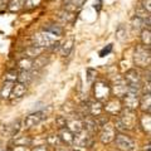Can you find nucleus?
<instances>
[{
    "label": "nucleus",
    "instance_id": "1",
    "mask_svg": "<svg viewBox=\"0 0 151 151\" xmlns=\"http://www.w3.org/2000/svg\"><path fill=\"white\" fill-rule=\"evenodd\" d=\"M137 115L136 111L122 108L119 115H116V122H115V129L120 131H129L134 130L137 125Z\"/></svg>",
    "mask_w": 151,
    "mask_h": 151
},
{
    "label": "nucleus",
    "instance_id": "2",
    "mask_svg": "<svg viewBox=\"0 0 151 151\" xmlns=\"http://www.w3.org/2000/svg\"><path fill=\"white\" fill-rule=\"evenodd\" d=\"M150 48L145 47L142 44L136 45L135 52H134V63L136 67L139 68H149L150 65Z\"/></svg>",
    "mask_w": 151,
    "mask_h": 151
},
{
    "label": "nucleus",
    "instance_id": "3",
    "mask_svg": "<svg viewBox=\"0 0 151 151\" xmlns=\"http://www.w3.org/2000/svg\"><path fill=\"white\" fill-rule=\"evenodd\" d=\"M111 96V84L106 81H96L93 84V97L98 102H106Z\"/></svg>",
    "mask_w": 151,
    "mask_h": 151
},
{
    "label": "nucleus",
    "instance_id": "4",
    "mask_svg": "<svg viewBox=\"0 0 151 151\" xmlns=\"http://www.w3.org/2000/svg\"><path fill=\"white\" fill-rule=\"evenodd\" d=\"M32 42H33V45L47 49V48H49L52 44H54L57 40H55L54 35H52L47 32H40L32 37Z\"/></svg>",
    "mask_w": 151,
    "mask_h": 151
},
{
    "label": "nucleus",
    "instance_id": "5",
    "mask_svg": "<svg viewBox=\"0 0 151 151\" xmlns=\"http://www.w3.org/2000/svg\"><path fill=\"white\" fill-rule=\"evenodd\" d=\"M113 141H115L117 147H119L120 150H122V151H135V149H136L135 140L132 137H130V136L122 134V132L116 134L115 140Z\"/></svg>",
    "mask_w": 151,
    "mask_h": 151
},
{
    "label": "nucleus",
    "instance_id": "6",
    "mask_svg": "<svg viewBox=\"0 0 151 151\" xmlns=\"http://www.w3.org/2000/svg\"><path fill=\"white\" fill-rule=\"evenodd\" d=\"M98 134H100V141L103 145H108L111 144L113 140H115V136H116V129L111 122H107L103 126L100 127L98 130Z\"/></svg>",
    "mask_w": 151,
    "mask_h": 151
},
{
    "label": "nucleus",
    "instance_id": "7",
    "mask_svg": "<svg viewBox=\"0 0 151 151\" xmlns=\"http://www.w3.org/2000/svg\"><path fill=\"white\" fill-rule=\"evenodd\" d=\"M73 145L77 147H92L93 145V135H89L87 131H79L74 134L73 137Z\"/></svg>",
    "mask_w": 151,
    "mask_h": 151
},
{
    "label": "nucleus",
    "instance_id": "8",
    "mask_svg": "<svg viewBox=\"0 0 151 151\" xmlns=\"http://www.w3.org/2000/svg\"><path fill=\"white\" fill-rule=\"evenodd\" d=\"M45 119H47V113L44 111L33 112L24 119V121H23V126H24V129H30V127H33V126L39 125L40 122H43Z\"/></svg>",
    "mask_w": 151,
    "mask_h": 151
},
{
    "label": "nucleus",
    "instance_id": "9",
    "mask_svg": "<svg viewBox=\"0 0 151 151\" xmlns=\"http://www.w3.org/2000/svg\"><path fill=\"white\" fill-rule=\"evenodd\" d=\"M122 110V103L120 98H108L106 102H103V112H106L107 115H119Z\"/></svg>",
    "mask_w": 151,
    "mask_h": 151
},
{
    "label": "nucleus",
    "instance_id": "10",
    "mask_svg": "<svg viewBox=\"0 0 151 151\" xmlns=\"http://www.w3.org/2000/svg\"><path fill=\"white\" fill-rule=\"evenodd\" d=\"M127 92H129V86H127V83L125 82L124 78H120V79H117V81H115L112 83L111 93L113 94V97L120 98L121 100Z\"/></svg>",
    "mask_w": 151,
    "mask_h": 151
},
{
    "label": "nucleus",
    "instance_id": "11",
    "mask_svg": "<svg viewBox=\"0 0 151 151\" xmlns=\"http://www.w3.org/2000/svg\"><path fill=\"white\" fill-rule=\"evenodd\" d=\"M139 98H140V94L127 92L125 96L121 98V103L125 108H127V110L136 111V108L139 107Z\"/></svg>",
    "mask_w": 151,
    "mask_h": 151
},
{
    "label": "nucleus",
    "instance_id": "12",
    "mask_svg": "<svg viewBox=\"0 0 151 151\" xmlns=\"http://www.w3.org/2000/svg\"><path fill=\"white\" fill-rule=\"evenodd\" d=\"M65 127L72 131L73 134L83 130V124H82V119H79L78 116H73V117H67L65 116Z\"/></svg>",
    "mask_w": 151,
    "mask_h": 151
},
{
    "label": "nucleus",
    "instance_id": "13",
    "mask_svg": "<svg viewBox=\"0 0 151 151\" xmlns=\"http://www.w3.org/2000/svg\"><path fill=\"white\" fill-rule=\"evenodd\" d=\"M127 86H141V74L137 69H129L124 76Z\"/></svg>",
    "mask_w": 151,
    "mask_h": 151
},
{
    "label": "nucleus",
    "instance_id": "14",
    "mask_svg": "<svg viewBox=\"0 0 151 151\" xmlns=\"http://www.w3.org/2000/svg\"><path fill=\"white\" fill-rule=\"evenodd\" d=\"M82 124H83V130L87 131L89 135H96L98 130H100V126L97 125L94 117L92 116H87L84 119H82Z\"/></svg>",
    "mask_w": 151,
    "mask_h": 151
},
{
    "label": "nucleus",
    "instance_id": "15",
    "mask_svg": "<svg viewBox=\"0 0 151 151\" xmlns=\"http://www.w3.org/2000/svg\"><path fill=\"white\" fill-rule=\"evenodd\" d=\"M22 129V120L20 119H17L12 121L10 124H8L4 126V130L3 132L5 134L6 136H10V137H14V136H17V134Z\"/></svg>",
    "mask_w": 151,
    "mask_h": 151
},
{
    "label": "nucleus",
    "instance_id": "16",
    "mask_svg": "<svg viewBox=\"0 0 151 151\" xmlns=\"http://www.w3.org/2000/svg\"><path fill=\"white\" fill-rule=\"evenodd\" d=\"M87 110H88V116L96 117L98 115L103 113V105L102 102L98 101H87Z\"/></svg>",
    "mask_w": 151,
    "mask_h": 151
},
{
    "label": "nucleus",
    "instance_id": "17",
    "mask_svg": "<svg viewBox=\"0 0 151 151\" xmlns=\"http://www.w3.org/2000/svg\"><path fill=\"white\" fill-rule=\"evenodd\" d=\"M27 92V86L25 84H22L19 82H14V86L12 88V92H10V96H9V98L10 100H19V98H22L23 96Z\"/></svg>",
    "mask_w": 151,
    "mask_h": 151
},
{
    "label": "nucleus",
    "instance_id": "18",
    "mask_svg": "<svg viewBox=\"0 0 151 151\" xmlns=\"http://www.w3.org/2000/svg\"><path fill=\"white\" fill-rule=\"evenodd\" d=\"M86 1L87 0H65L64 4H63V9L67 10V12L76 13L84 5Z\"/></svg>",
    "mask_w": 151,
    "mask_h": 151
},
{
    "label": "nucleus",
    "instance_id": "19",
    "mask_svg": "<svg viewBox=\"0 0 151 151\" xmlns=\"http://www.w3.org/2000/svg\"><path fill=\"white\" fill-rule=\"evenodd\" d=\"M58 137L60 140V142L64 145H73V137L74 134L72 131H69L67 127H63V129H59L58 132Z\"/></svg>",
    "mask_w": 151,
    "mask_h": 151
},
{
    "label": "nucleus",
    "instance_id": "20",
    "mask_svg": "<svg viewBox=\"0 0 151 151\" xmlns=\"http://www.w3.org/2000/svg\"><path fill=\"white\" fill-rule=\"evenodd\" d=\"M139 106L141 108V111L144 113H150L151 110V97L150 93H142V96H140L139 98Z\"/></svg>",
    "mask_w": 151,
    "mask_h": 151
},
{
    "label": "nucleus",
    "instance_id": "21",
    "mask_svg": "<svg viewBox=\"0 0 151 151\" xmlns=\"http://www.w3.org/2000/svg\"><path fill=\"white\" fill-rule=\"evenodd\" d=\"M137 124L140 125V127L142 129V131L145 134H150V130H151V117H150V113H144L141 117L137 119Z\"/></svg>",
    "mask_w": 151,
    "mask_h": 151
},
{
    "label": "nucleus",
    "instance_id": "22",
    "mask_svg": "<svg viewBox=\"0 0 151 151\" xmlns=\"http://www.w3.org/2000/svg\"><path fill=\"white\" fill-rule=\"evenodd\" d=\"M24 9V0H9L6 10L10 13H18Z\"/></svg>",
    "mask_w": 151,
    "mask_h": 151
},
{
    "label": "nucleus",
    "instance_id": "23",
    "mask_svg": "<svg viewBox=\"0 0 151 151\" xmlns=\"http://www.w3.org/2000/svg\"><path fill=\"white\" fill-rule=\"evenodd\" d=\"M12 146H30L32 139L29 136H14L13 140L10 141Z\"/></svg>",
    "mask_w": 151,
    "mask_h": 151
},
{
    "label": "nucleus",
    "instance_id": "24",
    "mask_svg": "<svg viewBox=\"0 0 151 151\" xmlns=\"http://www.w3.org/2000/svg\"><path fill=\"white\" fill-rule=\"evenodd\" d=\"M43 32H47L49 33V34L52 35H62L63 34V27L62 25H58V24H47L43 27Z\"/></svg>",
    "mask_w": 151,
    "mask_h": 151
},
{
    "label": "nucleus",
    "instance_id": "25",
    "mask_svg": "<svg viewBox=\"0 0 151 151\" xmlns=\"http://www.w3.org/2000/svg\"><path fill=\"white\" fill-rule=\"evenodd\" d=\"M73 45H74V39H73V38H68V39L63 43V45L59 47L60 54H62L63 57H68L69 53H70V52H72V49H73Z\"/></svg>",
    "mask_w": 151,
    "mask_h": 151
},
{
    "label": "nucleus",
    "instance_id": "26",
    "mask_svg": "<svg viewBox=\"0 0 151 151\" xmlns=\"http://www.w3.org/2000/svg\"><path fill=\"white\" fill-rule=\"evenodd\" d=\"M33 79V74L30 73V70H20V72H18V78L17 81L22 84H29L30 81Z\"/></svg>",
    "mask_w": 151,
    "mask_h": 151
},
{
    "label": "nucleus",
    "instance_id": "27",
    "mask_svg": "<svg viewBox=\"0 0 151 151\" xmlns=\"http://www.w3.org/2000/svg\"><path fill=\"white\" fill-rule=\"evenodd\" d=\"M58 18L62 20L65 24H72V23L76 20V14L72 12H67V10H63L58 14Z\"/></svg>",
    "mask_w": 151,
    "mask_h": 151
},
{
    "label": "nucleus",
    "instance_id": "28",
    "mask_svg": "<svg viewBox=\"0 0 151 151\" xmlns=\"http://www.w3.org/2000/svg\"><path fill=\"white\" fill-rule=\"evenodd\" d=\"M18 67L20 70H30L33 68V59L29 57H24L18 62Z\"/></svg>",
    "mask_w": 151,
    "mask_h": 151
},
{
    "label": "nucleus",
    "instance_id": "29",
    "mask_svg": "<svg viewBox=\"0 0 151 151\" xmlns=\"http://www.w3.org/2000/svg\"><path fill=\"white\" fill-rule=\"evenodd\" d=\"M141 40H142V45L149 47L151 44V30L150 28H144L141 29Z\"/></svg>",
    "mask_w": 151,
    "mask_h": 151
},
{
    "label": "nucleus",
    "instance_id": "30",
    "mask_svg": "<svg viewBox=\"0 0 151 151\" xmlns=\"http://www.w3.org/2000/svg\"><path fill=\"white\" fill-rule=\"evenodd\" d=\"M44 52V48H39V47H35V45H32L27 49V57L29 58H37V57L42 55V53Z\"/></svg>",
    "mask_w": 151,
    "mask_h": 151
},
{
    "label": "nucleus",
    "instance_id": "31",
    "mask_svg": "<svg viewBox=\"0 0 151 151\" xmlns=\"http://www.w3.org/2000/svg\"><path fill=\"white\" fill-rule=\"evenodd\" d=\"M14 86V82H9V81H5V83L3 84V88L1 91H0V96H1V98H9V96H10V92H12V88Z\"/></svg>",
    "mask_w": 151,
    "mask_h": 151
},
{
    "label": "nucleus",
    "instance_id": "32",
    "mask_svg": "<svg viewBox=\"0 0 151 151\" xmlns=\"http://www.w3.org/2000/svg\"><path fill=\"white\" fill-rule=\"evenodd\" d=\"M42 0H24V9L25 10H32L40 5Z\"/></svg>",
    "mask_w": 151,
    "mask_h": 151
},
{
    "label": "nucleus",
    "instance_id": "33",
    "mask_svg": "<svg viewBox=\"0 0 151 151\" xmlns=\"http://www.w3.org/2000/svg\"><path fill=\"white\" fill-rule=\"evenodd\" d=\"M135 17H136V18L142 19V20H146V19H149V18H150V13L146 12L142 6H139V8H136Z\"/></svg>",
    "mask_w": 151,
    "mask_h": 151
},
{
    "label": "nucleus",
    "instance_id": "34",
    "mask_svg": "<svg viewBox=\"0 0 151 151\" xmlns=\"http://www.w3.org/2000/svg\"><path fill=\"white\" fill-rule=\"evenodd\" d=\"M4 78L5 81H9V82H15L17 78H18V70L17 69H10L4 74Z\"/></svg>",
    "mask_w": 151,
    "mask_h": 151
},
{
    "label": "nucleus",
    "instance_id": "35",
    "mask_svg": "<svg viewBox=\"0 0 151 151\" xmlns=\"http://www.w3.org/2000/svg\"><path fill=\"white\" fill-rule=\"evenodd\" d=\"M116 38L119 40H125L127 38V30H126V27L124 25H120L119 28H117L116 30Z\"/></svg>",
    "mask_w": 151,
    "mask_h": 151
},
{
    "label": "nucleus",
    "instance_id": "36",
    "mask_svg": "<svg viewBox=\"0 0 151 151\" xmlns=\"http://www.w3.org/2000/svg\"><path fill=\"white\" fill-rule=\"evenodd\" d=\"M47 145L48 146H53V147H55V146H58L60 144V140L58 137V135H52V136H48L47 137Z\"/></svg>",
    "mask_w": 151,
    "mask_h": 151
},
{
    "label": "nucleus",
    "instance_id": "37",
    "mask_svg": "<svg viewBox=\"0 0 151 151\" xmlns=\"http://www.w3.org/2000/svg\"><path fill=\"white\" fill-rule=\"evenodd\" d=\"M96 77H97L96 69L88 68V69H87V81H88L89 83H93L94 81H96Z\"/></svg>",
    "mask_w": 151,
    "mask_h": 151
},
{
    "label": "nucleus",
    "instance_id": "38",
    "mask_svg": "<svg viewBox=\"0 0 151 151\" xmlns=\"http://www.w3.org/2000/svg\"><path fill=\"white\" fill-rule=\"evenodd\" d=\"M55 126L58 129H63L65 127V116H58L55 119Z\"/></svg>",
    "mask_w": 151,
    "mask_h": 151
},
{
    "label": "nucleus",
    "instance_id": "39",
    "mask_svg": "<svg viewBox=\"0 0 151 151\" xmlns=\"http://www.w3.org/2000/svg\"><path fill=\"white\" fill-rule=\"evenodd\" d=\"M141 6L147 13L151 12V0H141Z\"/></svg>",
    "mask_w": 151,
    "mask_h": 151
},
{
    "label": "nucleus",
    "instance_id": "40",
    "mask_svg": "<svg viewBox=\"0 0 151 151\" xmlns=\"http://www.w3.org/2000/svg\"><path fill=\"white\" fill-rule=\"evenodd\" d=\"M29 146H13L10 151H30Z\"/></svg>",
    "mask_w": 151,
    "mask_h": 151
},
{
    "label": "nucleus",
    "instance_id": "41",
    "mask_svg": "<svg viewBox=\"0 0 151 151\" xmlns=\"http://www.w3.org/2000/svg\"><path fill=\"white\" fill-rule=\"evenodd\" d=\"M111 50H112V44H108L107 48H103V49L100 52V57H106Z\"/></svg>",
    "mask_w": 151,
    "mask_h": 151
},
{
    "label": "nucleus",
    "instance_id": "42",
    "mask_svg": "<svg viewBox=\"0 0 151 151\" xmlns=\"http://www.w3.org/2000/svg\"><path fill=\"white\" fill-rule=\"evenodd\" d=\"M30 151H48L45 145H39V146H35V147H33Z\"/></svg>",
    "mask_w": 151,
    "mask_h": 151
},
{
    "label": "nucleus",
    "instance_id": "43",
    "mask_svg": "<svg viewBox=\"0 0 151 151\" xmlns=\"http://www.w3.org/2000/svg\"><path fill=\"white\" fill-rule=\"evenodd\" d=\"M8 1H9V0H0V5H3V4H5Z\"/></svg>",
    "mask_w": 151,
    "mask_h": 151
},
{
    "label": "nucleus",
    "instance_id": "44",
    "mask_svg": "<svg viewBox=\"0 0 151 151\" xmlns=\"http://www.w3.org/2000/svg\"><path fill=\"white\" fill-rule=\"evenodd\" d=\"M55 151H68V150H65V149H57Z\"/></svg>",
    "mask_w": 151,
    "mask_h": 151
}]
</instances>
